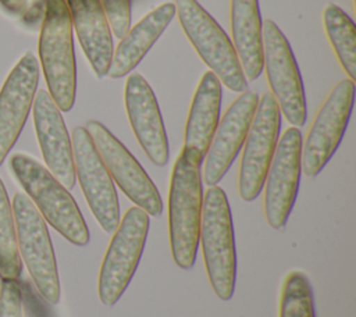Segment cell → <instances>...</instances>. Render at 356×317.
<instances>
[{
  "label": "cell",
  "instance_id": "6da1fadb",
  "mask_svg": "<svg viewBox=\"0 0 356 317\" xmlns=\"http://www.w3.org/2000/svg\"><path fill=\"white\" fill-rule=\"evenodd\" d=\"M203 158L193 149L182 147L170 179L168 235L174 263L191 270L196 260L203 210L200 164Z\"/></svg>",
  "mask_w": 356,
  "mask_h": 317
},
{
  "label": "cell",
  "instance_id": "7a4b0ae2",
  "mask_svg": "<svg viewBox=\"0 0 356 317\" xmlns=\"http://www.w3.org/2000/svg\"><path fill=\"white\" fill-rule=\"evenodd\" d=\"M10 170L43 220L68 242L76 246L89 243V228L76 202L43 164L25 153H15Z\"/></svg>",
  "mask_w": 356,
  "mask_h": 317
},
{
  "label": "cell",
  "instance_id": "3957f363",
  "mask_svg": "<svg viewBox=\"0 0 356 317\" xmlns=\"http://www.w3.org/2000/svg\"><path fill=\"white\" fill-rule=\"evenodd\" d=\"M38 49L50 97L60 111H70L76 93V65L65 0H44Z\"/></svg>",
  "mask_w": 356,
  "mask_h": 317
},
{
  "label": "cell",
  "instance_id": "277c9868",
  "mask_svg": "<svg viewBox=\"0 0 356 317\" xmlns=\"http://www.w3.org/2000/svg\"><path fill=\"white\" fill-rule=\"evenodd\" d=\"M199 239L210 286L218 299L229 300L236 279L235 234L227 195L217 185L203 195Z\"/></svg>",
  "mask_w": 356,
  "mask_h": 317
},
{
  "label": "cell",
  "instance_id": "5b68a950",
  "mask_svg": "<svg viewBox=\"0 0 356 317\" xmlns=\"http://www.w3.org/2000/svg\"><path fill=\"white\" fill-rule=\"evenodd\" d=\"M175 14L184 33L210 71L232 92H245L243 75L232 42L217 21L196 0H175Z\"/></svg>",
  "mask_w": 356,
  "mask_h": 317
},
{
  "label": "cell",
  "instance_id": "8992f818",
  "mask_svg": "<svg viewBox=\"0 0 356 317\" xmlns=\"http://www.w3.org/2000/svg\"><path fill=\"white\" fill-rule=\"evenodd\" d=\"M11 209L19 257L25 263L39 295L47 303L57 304L61 291L47 225L32 200L22 192L14 195Z\"/></svg>",
  "mask_w": 356,
  "mask_h": 317
},
{
  "label": "cell",
  "instance_id": "52a82bcc",
  "mask_svg": "<svg viewBox=\"0 0 356 317\" xmlns=\"http://www.w3.org/2000/svg\"><path fill=\"white\" fill-rule=\"evenodd\" d=\"M149 224V214L132 206L113 232L97 278V296L104 306H114L129 285L145 249Z\"/></svg>",
  "mask_w": 356,
  "mask_h": 317
},
{
  "label": "cell",
  "instance_id": "ba28073f",
  "mask_svg": "<svg viewBox=\"0 0 356 317\" xmlns=\"http://www.w3.org/2000/svg\"><path fill=\"white\" fill-rule=\"evenodd\" d=\"M263 32V68L281 114L292 127L306 122L305 89L289 42L273 19L261 24Z\"/></svg>",
  "mask_w": 356,
  "mask_h": 317
},
{
  "label": "cell",
  "instance_id": "9c48e42d",
  "mask_svg": "<svg viewBox=\"0 0 356 317\" xmlns=\"http://www.w3.org/2000/svg\"><path fill=\"white\" fill-rule=\"evenodd\" d=\"M355 103V82L339 81L327 95L302 142V171L314 178L337 152Z\"/></svg>",
  "mask_w": 356,
  "mask_h": 317
},
{
  "label": "cell",
  "instance_id": "30bf717a",
  "mask_svg": "<svg viewBox=\"0 0 356 317\" xmlns=\"http://www.w3.org/2000/svg\"><path fill=\"white\" fill-rule=\"evenodd\" d=\"M281 128V111L271 93L257 103L239 163L238 193L242 200H254L261 189L273 160Z\"/></svg>",
  "mask_w": 356,
  "mask_h": 317
},
{
  "label": "cell",
  "instance_id": "8fae6325",
  "mask_svg": "<svg viewBox=\"0 0 356 317\" xmlns=\"http://www.w3.org/2000/svg\"><path fill=\"white\" fill-rule=\"evenodd\" d=\"M85 129L110 177L127 197L149 216L160 217L163 213V200L156 185L138 160L102 122L89 120L85 124Z\"/></svg>",
  "mask_w": 356,
  "mask_h": 317
},
{
  "label": "cell",
  "instance_id": "7c38bea8",
  "mask_svg": "<svg viewBox=\"0 0 356 317\" xmlns=\"http://www.w3.org/2000/svg\"><path fill=\"white\" fill-rule=\"evenodd\" d=\"M302 133L285 129L277 143L264 179V217L273 229H282L296 200L302 172Z\"/></svg>",
  "mask_w": 356,
  "mask_h": 317
},
{
  "label": "cell",
  "instance_id": "4fadbf2b",
  "mask_svg": "<svg viewBox=\"0 0 356 317\" xmlns=\"http://www.w3.org/2000/svg\"><path fill=\"white\" fill-rule=\"evenodd\" d=\"M71 145L75 177H78L85 200L97 224L107 234H111L121 220L113 178L102 161L85 127L74 128Z\"/></svg>",
  "mask_w": 356,
  "mask_h": 317
},
{
  "label": "cell",
  "instance_id": "5bb4252c",
  "mask_svg": "<svg viewBox=\"0 0 356 317\" xmlns=\"http://www.w3.org/2000/svg\"><path fill=\"white\" fill-rule=\"evenodd\" d=\"M257 103L259 96L252 90H245L229 104L222 118L218 120L204 156L202 178L206 185H217L232 165L243 146Z\"/></svg>",
  "mask_w": 356,
  "mask_h": 317
},
{
  "label": "cell",
  "instance_id": "9a60e30c",
  "mask_svg": "<svg viewBox=\"0 0 356 317\" xmlns=\"http://www.w3.org/2000/svg\"><path fill=\"white\" fill-rule=\"evenodd\" d=\"M38 82V60L26 51L13 67L0 89V165L25 125Z\"/></svg>",
  "mask_w": 356,
  "mask_h": 317
},
{
  "label": "cell",
  "instance_id": "2e32d148",
  "mask_svg": "<svg viewBox=\"0 0 356 317\" xmlns=\"http://www.w3.org/2000/svg\"><path fill=\"white\" fill-rule=\"evenodd\" d=\"M124 100L131 128L142 150L153 164L165 165L168 161V138L157 99L140 74L132 72L127 78Z\"/></svg>",
  "mask_w": 356,
  "mask_h": 317
},
{
  "label": "cell",
  "instance_id": "e0dca14e",
  "mask_svg": "<svg viewBox=\"0 0 356 317\" xmlns=\"http://www.w3.org/2000/svg\"><path fill=\"white\" fill-rule=\"evenodd\" d=\"M32 110L36 138L47 170L61 185L72 189L76 179L72 145L61 111L43 89L36 92Z\"/></svg>",
  "mask_w": 356,
  "mask_h": 317
},
{
  "label": "cell",
  "instance_id": "ac0fdd59",
  "mask_svg": "<svg viewBox=\"0 0 356 317\" xmlns=\"http://www.w3.org/2000/svg\"><path fill=\"white\" fill-rule=\"evenodd\" d=\"M81 47L97 78L107 75L113 58V36L100 0H65Z\"/></svg>",
  "mask_w": 356,
  "mask_h": 317
},
{
  "label": "cell",
  "instance_id": "d6986e66",
  "mask_svg": "<svg viewBox=\"0 0 356 317\" xmlns=\"http://www.w3.org/2000/svg\"><path fill=\"white\" fill-rule=\"evenodd\" d=\"M174 15V3H163L129 28L121 38L115 51H113L107 75L113 79H118L131 74L170 25Z\"/></svg>",
  "mask_w": 356,
  "mask_h": 317
},
{
  "label": "cell",
  "instance_id": "ffe728a7",
  "mask_svg": "<svg viewBox=\"0 0 356 317\" xmlns=\"http://www.w3.org/2000/svg\"><path fill=\"white\" fill-rule=\"evenodd\" d=\"M221 99V82L211 71H206L195 90L184 135V147L193 149L202 158L207 153L220 120Z\"/></svg>",
  "mask_w": 356,
  "mask_h": 317
},
{
  "label": "cell",
  "instance_id": "44dd1931",
  "mask_svg": "<svg viewBox=\"0 0 356 317\" xmlns=\"http://www.w3.org/2000/svg\"><path fill=\"white\" fill-rule=\"evenodd\" d=\"M229 26L232 46L243 75L254 81L263 71V32L259 0H231Z\"/></svg>",
  "mask_w": 356,
  "mask_h": 317
},
{
  "label": "cell",
  "instance_id": "7402d4cb",
  "mask_svg": "<svg viewBox=\"0 0 356 317\" xmlns=\"http://www.w3.org/2000/svg\"><path fill=\"white\" fill-rule=\"evenodd\" d=\"M323 24L328 42L345 74L356 78V26L348 14L335 4H328L323 13Z\"/></svg>",
  "mask_w": 356,
  "mask_h": 317
},
{
  "label": "cell",
  "instance_id": "603a6c76",
  "mask_svg": "<svg viewBox=\"0 0 356 317\" xmlns=\"http://www.w3.org/2000/svg\"><path fill=\"white\" fill-rule=\"evenodd\" d=\"M21 270L22 264L18 252L13 209L7 190L0 179V278L17 281L21 275Z\"/></svg>",
  "mask_w": 356,
  "mask_h": 317
},
{
  "label": "cell",
  "instance_id": "cb8c5ba5",
  "mask_svg": "<svg viewBox=\"0 0 356 317\" xmlns=\"http://www.w3.org/2000/svg\"><path fill=\"white\" fill-rule=\"evenodd\" d=\"M278 317H316L313 289L300 270H291L284 278Z\"/></svg>",
  "mask_w": 356,
  "mask_h": 317
},
{
  "label": "cell",
  "instance_id": "d4e9b609",
  "mask_svg": "<svg viewBox=\"0 0 356 317\" xmlns=\"http://www.w3.org/2000/svg\"><path fill=\"white\" fill-rule=\"evenodd\" d=\"M110 31L122 38L131 28V0H100Z\"/></svg>",
  "mask_w": 356,
  "mask_h": 317
},
{
  "label": "cell",
  "instance_id": "484cf974",
  "mask_svg": "<svg viewBox=\"0 0 356 317\" xmlns=\"http://www.w3.org/2000/svg\"><path fill=\"white\" fill-rule=\"evenodd\" d=\"M0 317H24L21 288L14 279H3L1 282Z\"/></svg>",
  "mask_w": 356,
  "mask_h": 317
},
{
  "label": "cell",
  "instance_id": "4316f807",
  "mask_svg": "<svg viewBox=\"0 0 356 317\" xmlns=\"http://www.w3.org/2000/svg\"><path fill=\"white\" fill-rule=\"evenodd\" d=\"M0 7L11 15H22L28 10V0H0Z\"/></svg>",
  "mask_w": 356,
  "mask_h": 317
}]
</instances>
